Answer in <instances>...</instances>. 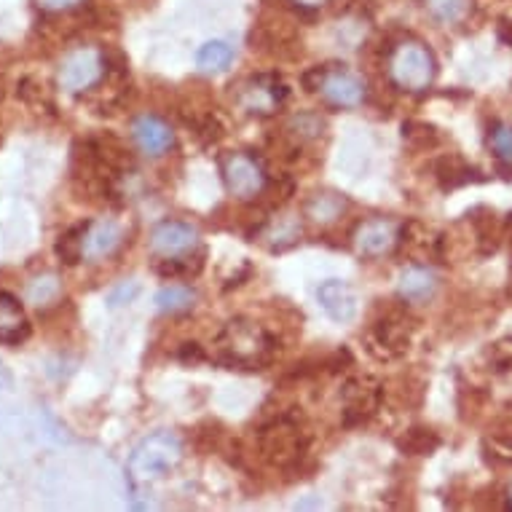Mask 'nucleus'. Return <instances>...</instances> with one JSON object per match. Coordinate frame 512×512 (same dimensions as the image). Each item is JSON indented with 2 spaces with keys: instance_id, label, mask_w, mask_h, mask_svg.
<instances>
[{
  "instance_id": "12",
  "label": "nucleus",
  "mask_w": 512,
  "mask_h": 512,
  "mask_svg": "<svg viewBox=\"0 0 512 512\" xmlns=\"http://www.w3.org/2000/svg\"><path fill=\"white\" fill-rule=\"evenodd\" d=\"M352 242L354 250L365 258H381L384 252H389L397 244V226L384 218L365 220L354 228Z\"/></svg>"
},
{
  "instance_id": "11",
  "label": "nucleus",
  "mask_w": 512,
  "mask_h": 512,
  "mask_svg": "<svg viewBox=\"0 0 512 512\" xmlns=\"http://www.w3.org/2000/svg\"><path fill=\"white\" fill-rule=\"evenodd\" d=\"M132 137H135L137 148L151 159H159L175 148V132L159 116H137L132 124Z\"/></svg>"
},
{
  "instance_id": "36",
  "label": "nucleus",
  "mask_w": 512,
  "mask_h": 512,
  "mask_svg": "<svg viewBox=\"0 0 512 512\" xmlns=\"http://www.w3.org/2000/svg\"><path fill=\"white\" fill-rule=\"evenodd\" d=\"M0 381H3V365H0Z\"/></svg>"
},
{
  "instance_id": "3",
  "label": "nucleus",
  "mask_w": 512,
  "mask_h": 512,
  "mask_svg": "<svg viewBox=\"0 0 512 512\" xmlns=\"http://www.w3.org/2000/svg\"><path fill=\"white\" fill-rule=\"evenodd\" d=\"M435 73V57H432V51L424 43L403 41L397 43L392 54H389V78L403 92H427L432 81H435Z\"/></svg>"
},
{
  "instance_id": "31",
  "label": "nucleus",
  "mask_w": 512,
  "mask_h": 512,
  "mask_svg": "<svg viewBox=\"0 0 512 512\" xmlns=\"http://www.w3.org/2000/svg\"><path fill=\"white\" fill-rule=\"evenodd\" d=\"M488 143L494 148L496 159L499 161H510L512 164V126L496 121L491 126V135H488Z\"/></svg>"
},
{
  "instance_id": "19",
  "label": "nucleus",
  "mask_w": 512,
  "mask_h": 512,
  "mask_svg": "<svg viewBox=\"0 0 512 512\" xmlns=\"http://www.w3.org/2000/svg\"><path fill=\"white\" fill-rule=\"evenodd\" d=\"M435 177L440 188L445 191H454V188H462V185L472 183L475 180V169L456 153H448L443 159H437L435 164Z\"/></svg>"
},
{
  "instance_id": "16",
  "label": "nucleus",
  "mask_w": 512,
  "mask_h": 512,
  "mask_svg": "<svg viewBox=\"0 0 512 512\" xmlns=\"http://www.w3.org/2000/svg\"><path fill=\"white\" fill-rule=\"evenodd\" d=\"M124 242V228L116 220H97L89 223L84 234V258L89 261H102L118 250V244Z\"/></svg>"
},
{
  "instance_id": "38",
  "label": "nucleus",
  "mask_w": 512,
  "mask_h": 512,
  "mask_svg": "<svg viewBox=\"0 0 512 512\" xmlns=\"http://www.w3.org/2000/svg\"><path fill=\"white\" fill-rule=\"evenodd\" d=\"M510 228H512V215H510Z\"/></svg>"
},
{
  "instance_id": "26",
  "label": "nucleus",
  "mask_w": 512,
  "mask_h": 512,
  "mask_svg": "<svg viewBox=\"0 0 512 512\" xmlns=\"http://www.w3.org/2000/svg\"><path fill=\"white\" fill-rule=\"evenodd\" d=\"M86 226H89V223H81V226L68 228L65 234L59 236L57 255H59V258H62V261L68 263V266H76V263L81 261V258H84Z\"/></svg>"
},
{
  "instance_id": "25",
  "label": "nucleus",
  "mask_w": 512,
  "mask_h": 512,
  "mask_svg": "<svg viewBox=\"0 0 512 512\" xmlns=\"http://www.w3.org/2000/svg\"><path fill=\"white\" fill-rule=\"evenodd\" d=\"M298 236H301V223L293 215H287V218H277L274 223H269L263 239H269L271 250H285V247L298 242Z\"/></svg>"
},
{
  "instance_id": "37",
  "label": "nucleus",
  "mask_w": 512,
  "mask_h": 512,
  "mask_svg": "<svg viewBox=\"0 0 512 512\" xmlns=\"http://www.w3.org/2000/svg\"><path fill=\"white\" fill-rule=\"evenodd\" d=\"M510 502H512V486H510Z\"/></svg>"
},
{
  "instance_id": "1",
  "label": "nucleus",
  "mask_w": 512,
  "mask_h": 512,
  "mask_svg": "<svg viewBox=\"0 0 512 512\" xmlns=\"http://www.w3.org/2000/svg\"><path fill=\"white\" fill-rule=\"evenodd\" d=\"M215 346H218V357L223 365L242 370L263 368L277 352V341L271 338L269 330L244 317L226 322L215 338Z\"/></svg>"
},
{
  "instance_id": "29",
  "label": "nucleus",
  "mask_w": 512,
  "mask_h": 512,
  "mask_svg": "<svg viewBox=\"0 0 512 512\" xmlns=\"http://www.w3.org/2000/svg\"><path fill=\"white\" fill-rule=\"evenodd\" d=\"M403 140L411 148H435L440 137H437L435 126L424 124V121H405Z\"/></svg>"
},
{
  "instance_id": "5",
  "label": "nucleus",
  "mask_w": 512,
  "mask_h": 512,
  "mask_svg": "<svg viewBox=\"0 0 512 512\" xmlns=\"http://www.w3.org/2000/svg\"><path fill=\"white\" fill-rule=\"evenodd\" d=\"M108 76V57L105 51L94 49V46H81L73 49L68 57L59 62V89L68 94H84L102 84Z\"/></svg>"
},
{
  "instance_id": "17",
  "label": "nucleus",
  "mask_w": 512,
  "mask_h": 512,
  "mask_svg": "<svg viewBox=\"0 0 512 512\" xmlns=\"http://www.w3.org/2000/svg\"><path fill=\"white\" fill-rule=\"evenodd\" d=\"M30 336V322L25 319L22 303L9 293H0V344L17 346Z\"/></svg>"
},
{
  "instance_id": "13",
  "label": "nucleus",
  "mask_w": 512,
  "mask_h": 512,
  "mask_svg": "<svg viewBox=\"0 0 512 512\" xmlns=\"http://www.w3.org/2000/svg\"><path fill=\"white\" fill-rule=\"evenodd\" d=\"M322 97L336 108H357L365 100V84L349 70H325L322 73Z\"/></svg>"
},
{
  "instance_id": "4",
  "label": "nucleus",
  "mask_w": 512,
  "mask_h": 512,
  "mask_svg": "<svg viewBox=\"0 0 512 512\" xmlns=\"http://www.w3.org/2000/svg\"><path fill=\"white\" fill-rule=\"evenodd\" d=\"M306 445H309V440L303 435V429L287 416L269 421L258 432V451L271 467H279V470H290L301 462L303 454H306Z\"/></svg>"
},
{
  "instance_id": "21",
  "label": "nucleus",
  "mask_w": 512,
  "mask_h": 512,
  "mask_svg": "<svg viewBox=\"0 0 512 512\" xmlns=\"http://www.w3.org/2000/svg\"><path fill=\"white\" fill-rule=\"evenodd\" d=\"M199 301V295L196 290H191L188 285H169L161 287L153 303H156V309L161 314H183V311H191Z\"/></svg>"
},
{
  "instance_id": "6",
  "label": "nucleus",
  "mask_w": 512,
  "mask_h": 512,
  "mask_svg": "<svg viewBox=\"0 0 512 512\" xmlns=\"http://www.w3.org/2000/svg\"><path fill=\"white\" fill-rule=\"evenodd\" d=\"M220 172H223L228 194L234 196L236 202H255L269 183L261 161L252 159L247 153H226L220 159Z\"/></svg>"
},
{
  "instance_id": "27",
  "label": "nucleus",
  "mask_w": 512,
  "mask_h": 512,
  "mask_svg": "<svg viewBox=\"0 0 512 512\" xmlns=\"http://www.w3.org/2000/svg\"><path fill=\"white\" fill-rule=\"evenodd\" d=\"M191 255V252H188ZM188 255H180V258H164V261L156 266V271H159L161 277L167 279H191L196 277L199 271H202L204 266V255H199V258H188Z\"/></svg>"
},
{
  "instance_id": "7",
  "label": "nucleus",
  "mask_w": 512,
  "mask_h": 512,
  "mask_svg": "<svg viewBox=\"0 0 512 512\" xmlns=\"http://www.w3.org/2000/svg\"><path fill=\"white\" fill-rule=\"evenodd\" d=\"M365 344L376 360H397L411 346V325L403 314H384L370 325L365 333Z\"/></svg>"
},
{
  "instance_id": "24",
  "label": "nucleus",
  "mask_w": 512,
  "mask_h": 512,
  "mask_svg": "<svg viewBox=\"0 0 512 512\" xmlns=\"http://www.w3.org/2000/svg\"><path fill=\"white\" fill-rule=\"evenodd\" d=\"M437 445H440V437L427 427H411L397 440V448L408 456H429L437 451Z\"/></svg>"
},
{
  "instance_id": "30",
  "label": "nucleus",
  "mask_w": 512,
  "mask_h": 512,
  "mask_svg": "<svg viewBox=\"0 0 512 512\" xmlns=\"http://www.w3.org/2000/svg\"><path fill=\"white\" fill-rule=\"evenodd\" d=\"M59 295V279L54 274H43V277L33 279L27 285V301L35 303V306H46Z\"/></svg>"
},
{
  "instance_id": "28",
  "label": "nucleus",
  "mask_w": 512,
  "mask_h": 512,
  "mask_svg": "<svg viewBox=\"0 0 512 512\" xmlns=\"http://www.w3.org/2000/svg\"><path fill=\"white\" fill-rule=\"evenodd\" d=\"M325 129V121L317 116V113H298L287 121V132L298 140V143H306V140H317Z\"/></svg>"
},
{
  "instance_id": "10",
  "label": "nucleus",
  "mask_w": 512,
  "mask_h": 512,
  "mask_svg": "<svg viewBox=\"0 0 512 512\" xmlns=\"http://www.w3.org/2000/svg\"><path fill=\"white\" fill-rule=\"evenodd\" d=\"M287 86L279 76H255L239 89V105L252 116H271L285 102Z\"/></svg>"
},
{
  "instance_id": "34",
  "label": "nucleus",
  "mask_w": 512,
  "mask_h": 512,
  "mask_svg": "<svg viewBox=\"0 0 512 512\" xmlns=\"http://www.w3.org/2000/svg\"><path fill=\"white\" fill-rule=\"evenodd\" d=\"M499 35H502V41H507L512 46V22H502V27H499Z\"/></svg>"
},
{
  "instance_id": "20",
  "label": "nucleus",
  "mask_w": 512,
  "mask_h": 512,
  "mask_svg": "<svg viewBox=\"0 0 512 512\" xmlns=\"http://www.w3.org/2000/svg\"><path fill=\"white\" fill-rule=\"evenodd\" d=\"M403 247L416 258H435L440 252V236L432 234L419 220H411L403 228Z\"/></svg>"
},
{
  "instance_id": "18",
  "label": "nucleus",
  "mask_w": 512,
  "mask_h": 512,
  "mask_svg": "<svg viewBox=\"0 0 512 512\" xmlns=\"http://www.w3.org/2000/svg\"><path fill=\"white\" fill-rule=\"evenodd\" d=\"M346 199L336 191H317L309 196V202L303 204V218H309L317 226H330L336 223L346 212Z\"/></svg>"
},
{
  "instance_id": "32",
  "label": "nucleus",
  "mask_w": 512,
  "mask_h": 512,
  "mask_svg": "<svg viewBox=\"0 0 512 512\" xmlns=\"http://www.w3.org/2000/svg\"><path fill=\"white\" fill-rule=\"evenodd\" d=\"M137 293H140V285H137L135 279H132V282H126V285H118V290H113V293H110V306L129 303Z\"/></svg>"
},
{
  "instance_id": "14",
  "label": "nucleus",
  "mask_w": 512,
  "mask_h": 512,
  "mask_svg": "<svg viewBox=\"0 0 512 512\" xmlns=\"http://www.w3.org/2000/svg\"><path fill=\"white\" fill-rule=\"evenodd\" d=\"M317 298L322 303V309L328 311V317L336 319V322H352L357 317V295L341 279L322 282L317 290Z\"/></svg>"
},
{
  "instance_id": "35",
  "label": "nucleus",
  "mask_w": 512,
  "mask_h": 512,
  "mask_svg": "<svg viewBox=\"0 0 512 512\" xmlns=\"http://www.w3.org/2000/svg\"><path fill=\"white\" fill-rule=\"evenodd\" d=\"M293 3H298L301 9H317V6H322L325 0H293Z\"/></svg>"
},
{
  "instance_id": "15",
  "label": "nucleus",
  "mask_w": 512,
  "mask_h": 512,
  "mask_svg": "<svg viewBox=\"0 0 512 512\" xmlns=\"http://www.w3.org/2000/svg\"><path fill=\"white\" fill-rule=\"evenodd\" d=\"M437 287H440V279H437V274L429 266H411L397 279V293H400L405 303H413V306L432 301Z\"/></svg>"
},
{
  "instance_id": "23",
  "label": "nucleus",
  "mask_w": 512,
  "mask_h": 512,
  "mask_svg": "<svg viewBox=\"0 0 512 512\" xmlns=\"http://www.w3.org/2000/svg\"><path fill=\"white\" fill-rule=\"evenodd\" d=\"M424 6L440 25H459L472 14V0H424Z\"/></svg>"
},
{
  "instance_id": "9",
  "label": "nucleus",
  "mask_w": 512,
  "mask_h": 512,
  "mask_svg": "<svg viewBox=\"0 0 512 512\" xmlns=\"http://www.w3.org/2000/svg\"><path fill=\"white\" fill-rule=\"evenodd\" d=\"M148 247L156 258H180L199 247V228L185 220H164L151 231Z\"/></svg>"
},
{
  "instance_id": "2",
  "label": "nucleus",
  "mask_w": 512,
  "mask_h": 512,
  "mask_svg": "<svg viewBox=\"0 0 512 512\" xmlns=\"http://www.w3.org/2000/svg\"><path fill=\"white\" fill-rule=\"evenodd\" d=\"M183 454V440L175 432H169V429L153 432V435L143 437L129 456L126 478L135 488L151 486L159 478H164L167 472L175 470L177 464L183 462Z\"/></svg>"
},
{
  "instance_id": "22",
  "label": "nucleus",
  "mask_w": 512,
  "mask_h": 512,
  "mask_svg": "<svg viewBox=\"0 0 512 512\" xmlns=\"http://www.w3.org/2000/svg\"><path fill=\"white\" fill-rule=\"evenodd\" d=\"M231 62H234V49L226 41H210L196 51V68L207 73V76L223 73Z\"/></svg>"
},
{
  "instance_id": "8",
  "label": "nucleus",
  "mask_w": 512,
  "mask_h": 512,
  "mask_svg": "<svg viewBox=\"0 0 512 512\" xmlns=\"http://www.w3.org/2000/svg\"><path fill=\"white\" fill-rule=\"evenodd\" d=\"M381 397H384V389L373 376L349 378L341 389L346 424H365L368 419H373L381 408Z\"/></svg>"
},
{
  "instance_id": "33",
  "label": "nucleus",
  "mask_w": 512,
  "mask_h": 512,
  "mask_svg": "<svg viewBox=\"0 0 512 512\" xmlns=\"http://www.w3.org/2000/svg\"><path fill=\"white\" fill-rule=\"evenodd\" d=\"M81 0H38V6L43 11H51V14H57V11H70L76 9Z\"/></svg>"
}]
</instances>
